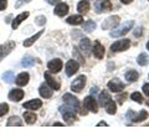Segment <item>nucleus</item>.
<instances>
[{
	"mask_svg": "<svg viewBox=\"0 0 149 139\" xmlns=\"http://www.w3.org/2000/svg\"><path fill=\"white\" fill-rule=\"evenodd\" d=\"M133 26H134V21L133 20H128V21H125L123 25H120L118 27L116 26L114 30H112L109 32V35H111V38H114V39L120 38V36H124L125 34H128Z\"/></svg>",
	"mask_w": 149,
	"mask_h": 139,
	"instance_id": "f257e3e1",
	"label": "nucleus"
},
{
	"mask_svg": "<svg viewBox=\"0 0 149 139\" xmlns=\"http://www.w3.org/2000/svg\"><path fill=\"white\" fill-rule=\"evenodd\" d=\"M60 112H61V114L63 115V119H65V122L68 123V124H71L72 122H74L76 120V114H74V111L71 106H61L60 107Z\"/></svg>",
	"mask_w": 149,
	"mask_h": 139,
	"instance_id": "f03ea898",
	"label": "nucleus"
},
{
	"mask_svg": "<svg viewBox=\"0 0 149 139\" xmlns=\"http://www.w3.org/2000/svg\"><path fill=\"white\" fill-rule=\"evenodd\" d=\"M130 47V40L128 39H122V40H118L116 41L114 44H112L111 46V50L113 52H122V51H125Z\"/></svg>",
	"mask_w": 149,
	"mask_h": 139,
	"instance_id": "7ed1b4c3",
	"label": "nucleus"
},
{
	"mask_svg": "<svg viewBox=\"0 0 149 139\" xmlns=\"http://www.w3.org/2000/svg\"><path fill=\"white\" fill-rule=\"evenodd\" d=\"M112 10V4L109 0H98L95 4V11L97 14L102 13H109Z\"/></svg>",
	"mask_w": 149,
	"mask_h": 139,
	"instance_id": "20e7f679",
	"label": "nucleus"
},
{
	"mask_svg": "<svg viewBox=\"0 0 149 139\" xmlns=\"http://www.w3.org/2000/svg\"><path fill=\"white\" fill-rule=\"evenodd\" d=\"M86 81L87 78L85 75H81L78 76L77 78H74V81L71 83V90L73 92H76V93H80V92L85 88V85H86Z\"/></svg>",
	"mask_w": 149,
	"mask_h": 139,
	"instance_id": "39448f33",
	"label": "nucleus"
},
{
	"mask_svg": "<svg viewBox=\"0 0 149 139\" xmlns=\"http://www.w3.org/2000/svg\"><path fill=\"white\" fill-rule=\"evenodd\" d=\"M83 107H85L87 111L92 112V113L98 112V103H97V101L93 98L92 96L85 97V99H83Z\"/></svg>",
	"mask_w": 149,
	"mask_h": 139,
	"instance_id": "423d86ee",
	"label": "nucleus"
},
{
	"mask_svg": "<svg viewBox=\"0 0 149 139\" xmlns=\"http://www.w3.org/2000/svg\"><path fill=\"white\" fill-rule=\"evenodd\" d=\"M119 21H120V17L118 15H114V16H109L102 22V29L103 30H109V29H114L116 26L119 25Z\"/></svg>",
	"mask_w": 149,
	"mask_h": 139,
	"instance_id": "0eeeda50",
	"label": "nucleus"
},
{
	"mask_svg": "<svg viewBox=\"0 0 149 139\" xmlns=\"http://www.w3.org/2000/svg\"><path fill=\"white\" fill-rule=\"evenodd\" d=\"M62 99H63V102H65L66 104L71 106V107H72L74 111H76V112H78V111H80V102H78V99H77L73 95H71V93H65L63 97H62Z\"/></svg>",
	"mask_w": 149,
	"mask_h": 139,
	"instance_id": "6e6552de",
	"label": "nucleus"
},
{
	"mask_svg": "<svg viewBox=\"0 0 149 139\" xmlns=\"http://www.w3.org/2000/svg\"><path fill=\"white\" fill-rule=\"evenodd\" d=\"M62 67H63V63L60 58H54L47 63L49 72H51V73H58L62 70Z\"/></svg>",
	"mask_w": 149,
	"mask_h": 139,
	"instance_id": "1a4fd4ad",
	"label": "nucleus"
},
{
	"mask_svg": "<svg viewBox=\"0 0 149 139\" xmlns=\"http://www.w3.org/2000/svg\"><path fill=\"white\" fill-rule=\"evenodd\" d=\"M107 87L109 88L111 92H114V93H119V92H122L124 90V85L118 80V78L111 80L108 82V85H107Z\"/></svg>",
	"mask_w": 149,
	"mask_h": 139,
	"instance_id": "9d476101",
	"label": "nucleus"
},
{
	"mask_svg": "<svg viewBox=\"0 0 149 139\" xmlns=\"http://www.w3.org/2000/svg\"><path fill=\"white\" fill-rule=\"evenodd\" d=\"M80 68V63H78L76 60H68L66 66H65V70H66V75L67 76H73L74 73L78 71Z\"/></svg>",
	"mask_w": 149,
	"mask_h": 139,
	"instance_id": "9b49d317",
	"label": "nucleus"
},
{
	"mask_svg": "<svg viewBox=\"0 0 149 139\" xmlns=\"http://www.w3.org/2000/svg\"><path fill=\"white\" fill-rule=\"evenodd\" d=\"M45 80H46V83L51 87L52 90L55 91H58L60 87H61V85H60V82L56 80L55 77H52V75H51V72H45Z\"/></svg>",
	"mask_w": 149,
	"mask_h": 139,
	"instance_id": "f8f14e48",
	"label": "nucleus"
},
{
	"mask_svg": "<svg viewBox=\"0 0 149 139\" xmlns=\"http://www.w3.org/2000/svg\"><path fill=\"white\" fill-rule=\"evenodd\" d=\"M92 52H93V55H95L96 58H98V60L103 58L104 52H106L104 46H102V44L100 42V41H95V45H93V47H92Z\"/></svg>",
	"mask_w": 149,
	"mask_h": 139,
	"instance_id": "ddd939ff",
	"label": "nucleus"
},
{
	"mask_svg": "<svg viewBox=\"0 0 149 139\" xmlns=\"http://www.w3.org/2000/svg\"><path fill=\"white\" fill-rule=\"evenodd\" d=\"M14 49H15V42H13V41H8L5 45H1V49H0V61L5 56H8Z\"/></svg>",
	"mask_w": 149,
	"mask_h": 139,
	"instance_id": "4468645a",
	"label": "nucleus"
},
{
	"mask_svg": "<svg viewBox=\"0 0 149 139\" xmlns=\"http://www.w3.org/2000/svg\"><path fill=\"white\" fill-rule=\"evenodd\" d=\"M68 5L66 3H58L57 5L55 6L54 9V13H55V15H57L60 17H63L65 15H67V13H68Z\"/></svg>",
	"mask_w": 149,
	"mask_h": 139,
	"instance_id": "2eb2a0df",
	"label": "nucleus"
},
{
	"mask_svg": "<svg viewBox=\"0 0 149 139\" xmlns=\"http://www.w3.org/2000/svg\"><path fill=\"white\" fill-rule=\"evenodd\" d=\"M22 107L29 109V111H37L42 107V102L41 99H31V101H27L22 104Z\"/></svg>",
	"mask_w": 149,
	"mask_h": 139,
	"instance_id": "dca6fc26",
	"label": "nucleus"
},
{
	"mask_svg": "<svg viewBox=\"0 0 149 139\" xmlns=\"http://www.w3.org/2000/svg\"><path fill=\"white\" fill-rule=\"evenodd\" d=\"M30 81V75L27 72H21L15 77V83L19 87H24L26 86Z\"/></svg>",
	"mask_w": 149,
	"mask_h": 139,
	"instance_id": "f3484780",
	"label": "nucleus"
},
{
	"mask_svg": "<svg viewBox=\"0 0 149 139\" xmlns=\"http://www.w3.org/2000/svg\"><path fill=\"white\" fill-rule=\"evenodd\" d=\"M80 50L86 55V56L91 55V52H92V45H91L90 39L83 38V39L80 41Z\"/></svg>",
	"mask_w": 149,
	"mask_h": 139,
	"instance_id": "a211bd4d",
	"label": "nucleus"
},
{
	"mask_svg": "<svg viewBox=\"0 0 149 139\" xmlns=\"http://www.w3.org/2000/svg\"><path fill=\"white\" fill-rule=\"evenodd\" d=\"M24 91L21 88H14L10 91L9 93V99L13 101V102H20L22 98H24Z\"/></svg>",
	"mask_w": 149,
	"mask_h": 139,
	"instance_id": "6ab92c4d",
	"label": "nucleus"
},
{
	"mask_svg": "<svg viewBox=\"0 0 149 139\" xmlns=\"http://www.w3.org/2000/svg\"><path fill=\"white\" fill-rule=\"evenodd\" d=\"M39 93L42 98H51L52 97V93H54V90L47 85V83H42L39 88Z\"/></svg>",
	"mask_w": 149,
	"mask_h": 139,
	"instance_id": "aec40b11",
	"label": "nucleus"
},
{
	"mask_svg": "<svg viewBox=\"0 0 149 139\" xmlns=\"http://www.w3.org/2000/svg\"><path fill=\"white\" fill-rule=\"evenodd\" d=\"M29 15H30V13H29V11H25V13L19 14V15L15 17V19L13 20V22H11V27H13L14 30H16L17 27H19V25H20L24 20H26L27 17H29Z\"/></svg>",
	"mask_w": 149,
	"mask_h": 139,
	"instance_id": "412c9836",
	"label": "nucleus"
},
{
	"mask_svg": "<svg viewBox=\"0 0 149 139\" xmlns=\"http://www.w3.org/2000/svg\"><path fill=\"white\" fill-rule=\"evenodd\" d=\"M98 99H100V104L102 106V107H104V108L111 103V102H113L112 97L109 96V93H108L107 91H102V92H101Z\"/></svg>",
	"mask_w": 149,
	"mask_h": 139,
	"instance_id": "4be33fe9",
	"label": "nucleus"
},
{
	"mask_svg": "<svg viewBox=\"0 0 149 139\" xmlns=\"http://www.w3.org/2000/svg\"><path fill=\"white\" fill-rule=\"evenodd\" d=\"M66 21H67V24H70V25L77 26V25H81L83 22V17H82V15H71V16L67 17Z\"/></svg>",
	"mask_w": 149,
	"mask_h": 139,
	"instance_id": "5701e85b",
	"label": "nucleus"
},
{
	"mask_svg": "<svg viewBox=\"0 0 149 139\" xmlns=\"http://www.w3.org/2000/svg\"><path fill=\"white\" fill-rule=\"evenodd\" d=\"M77 10L80 14H87L90 11V3H88V0H81L77 4Z\"/></svg>",
	"mask_w": 149,
	"mask_h": 139,
	"instance_id": "b1692460",
	"label": "nucleus"
},
{
	"mask_svg": "<svg viewBox=\"0 0 149 139\" xmlns=\"http://www.w3.org/2000/svg\"><path fill=\"white\" fill-rule=\"evenodd\" d=\"M124 77L128 82H137L139 78V73L137 71H134V70H128V71L125 72Z\"/></svg>",
	"mask_w": 149,
	"mask_h": 139,
	"instance_id": "393cba45",
	"label": "nucleus"
},
{
	"mask_svg": "<svg viewBox=\"0 0 149 139\" xmlns=\"http://www.w3.org/2000/svg\"><path fill=\"white\" fill-rule=\"evenodd\" d=\"M42 34H44V30H41V31H39V32H36V34H35L34 36H31V38H29V39H26V40L24 41V44H22V45H24L25 47H30V46H31L32 44H34L35 41H36L37 39H39Z\"/></svg>",
	"mask_w": 149,
	"mask_h": 139,
	"instance_id": "a878e982",
	"label": "nucleus"
},
{
	"mask_svg": "<svg viewBox=\"0 0 149 139\" xmlns=\"http://www.w3.org/2000/svg\"><path fill=\"white\" fill-rule=\"evenodd\" d=\"M6 126H8V127H13V126L22 127V120H21V118H19L17 115H13V117L9 118Z\"/></svg>",
	"mask_w": 149,
	"mask_h": 139,
	"instance_id": "bb28decb",
	"label": "nucleus"
},
{
	"mask_svg": "<svg viewBox=\"0 0 149 139\" xmlns=\"http://www.w3.org/2000/svg\"><path fill=\"white\" fill-rule=\"evenodd\" d=\"M147 118H148V112H147V111H144V109H142L138 114L136 113V115H134V118H133L132 122L133 123H139V122H143V120H146Z\"/></svg>",
	"mask_w": 149,
	"mask_h": 139,
	"instance_id": "cd10ccee",
	"label": "nucleus"
},
{
	"mask_svg": "<svg viewBox=\"0 0 149 139\" xmlns=\"http://www.w3.org/2000/svg\"><path fill=\"white\" fill-rule=\"evenodd\" d=\"M24 119L27 124H34L36 122V114L34 112H30V111H27V112H24Z\"/></svg>",
	"mask_w": 149,
	"mask_h": 139,
	"instance_id": "c85d7f7f",
	"label": "nucleus"
},
{
	"mask_svg": "<svg viewBox=\"0 0 149 139\" xmlns=\"http://www.w3.org/2000/svg\"><path fill=\"white\" fill-rule=\"evenodd\" d=\"M21 65L24 67H31V66H34V65H35V57L30 56V55H26V56L22 58Z\"/></svg>",
	"mask_w": 149,
	"mask_h": 139,
	"instance_id": "c756f323",
	"label": "nucleus"
},
{
	"mask_svg": "<svg viewBox=\"0 0 149 139\" xmlns=\"http://www.w3.org/2000/svg\"><path fill=\"white\" fill-rule=\"evenodd\" d=\"M82 29H83V31H86V32H92L93 30L96 29V22L92 21V20H88V21H86L85 24H83Z\"/></svg>",
	"mask_w": 149,
	"mask_h": 139,
	"instance_id": "7c9ffc66",
	"label": "nucleus"
},
{
	"mask_svg": "<svg viewBox=\"0 0 149 139\" xmlns=\"http://www.w3.org/2000/svg\"><path fill=\"white\" fill-rule=\"evenodd\" d=\"M3 80L5 81L6 83H13L14 81H15V76H14L13 71H6V72L3 75Z\"/></svg>",
	"mask_w": 149,
	"mask_h": 139,
	"instance_id": "2f4dec72",
	"label": "nucleus"
},
{
	"mask_svg": "<svg viewBox=\"0 0 149 139\" xmlns=\"http://www.w3.org/2000/svg\"><path fill=\"white\" fill-rule=\"evenodd\" d=\"M137 62L139 66H146V65L148 63V56H147V54H141L139 56L137 57Z\"/></svg>",
	"mask_w": 149,
	"mask_h": 139,
	"instance_id": "473e14b6",
	"label": "nucleus"
},
{
	"mask_svg": "<svg viewBox=\"0 0 149 139\" xmlns=\"http://www.w3.org/2000/svg\"><path fill=\"white\" fill-rule=\"evenodd\" d=\"M130 98H132L134 102H137V103H139V104H142L143 102H144V99H143V96L139 93V92H133L132 95H130Z\"/></svg>",
	"mask_w": 149,
	"mask_h": 139,
	"instance_id": "72a5a7b5",
	"label": "nucleus"
},
{
	"mask_svg": "<svg viewBox=\"0 0 149 139\" xmlns=\"http://www.w3.org/2000/svg\"><path fill=\"white\" fill-rule=\"evenodd\" d=\"M106 112L108 113V114H116V112H117V106H116L114 101L111 102V103L106 107Z\"/></svg>",
	"mask_w": 149,
	"mask_h": 139,
	"instance_id": "f704fd0d",
	"label": "nucleus"
},
{
	"mask_svg": "<svg viewBox=\"0 0 149 139\" xmlns=\"http://www.w3.org/2000/svg\"><path fill=\"white\" fill-rule=\"evenodd\" d=\"M9 112V104L8 103H0V117L5 115Z\"/></svg>",
	"mask_w": 149,
	"mask_h": 139,
	"instance_id": "c9c22d12",
	"label": "nucleus"
},
{
	"mask_svg": "<svg viewBox=\"0 0 149 139\" xmlns=\"http://www.w3.org/2000/svg\"><path fill=\"white\" fill-rule=\"evenodd\" d=\"M35 22L37 25H40V26H42L46 24V17L44 15H40V16H37L36 19H35Z\"/></svg>",
	"mask_w": 149,
	"mask_h": 139,
	"instance_id": "e433bc0d",
	"label": "nucleus"
},
{
	"mask_svg": "<svg viewBox=\"0 0 149 139\" xmlns=\"http://www.w3.org/2000/svg\"><path fill=\"white\" fill-rule=\"evenodd\" d=\"M73 56H76V58H77V61H80V63H85V60H83V57L80 55V52H78V50L74 47V50H73Z\"/></svg>",
	"mask_w": 149,
	"mask_h": 139,
	"instance_id": "4c0bfd02",
	"label": "nucleus"
},
{
	"mask_svg": "<svg viewBox=\"0 0 149 139\" xmlns=\"http://www.w3.org/2000/svg\"><path fill=\"white\" fill-rule=\"evenodd\" d=\"M127 97H128V95L125 93V92H124V93H122V95H119V96L117 97L118 103H119V104H123L124 102H125V99H127Z\"/></svg>",
	"mask_w": 149,
	"mask_h": 139,
	"instance_id": "58836bf2",
	"label": "nucleus"
},
{
	"mask_svg": "<svg viewBox=\"0 0 149 139\" xmlns=\"http://www.w3.org/2000/svg\"><path fill=\"white\" fill-rule=\"evenodd\" d=\"M31 0H17L16 4H15V9H19V8H21L22 5H25V4L27 3H30Z\"/></svg>",
	"mask_w": 149,
	"mask_h": 139,
	"instance_id": "ea45409f",
	"label": "nucleus"
},
{
	"mask_svg": "<svg viewBox=\"0 0 149 139\" xmlns=\"http://www.w3.org/2000/svg\"><path fill=\"white\" fill-rule=\"evenodd\" d=\"M8 6V0H0V11L5 10Z\"/></svg>",
	"mask_w": 149,
	"mask_h": 139,
	"instance_id": "a19ab883",
	"label": "nucleus"
},
{
	"mask_svg": "<svg viewBox=\"0 0 149 139\" xmlns=\"http://www.w3.org/2000/svg\"><path fill=\"white\" fill-rule=\"evenodd\" d=\"M142 32H143V27L139 26V27H137V30L134 31V36H136V38H139V36L142 35Z\"/></svg>",
	"mask_w": 149,
	"mask_h": 139,
	"instance_id": "79ce46f5",
	"label": "nucleus"
},
{
	"mask_svg": "<svg viewBox=\"0 0 149 139\" xmlns=\"http://www.w3.org/2000/svg\"><path fill=\"white\" fill-rule=\"evenodd\" d=\"M143 92L144 95H147L149 97V83H144L143 85Z\"/></svg>",
	"mask_w": 149,
	"mask_h": 139,
	"instance_id": "37998d69",
	"label": "nucleus"
},
{
	"mask_svg": "<svg viewBox=\"0 0 149 139\" xmlns=\"http://www.w3.org/2000/svg\"><path fill=\"white\" fill-rule=\"evenodd\" d=\"M50 5H57L58 3H61V0H46Z\"/></svg>",
	"mask_w": 149,
	"mask_h": 139,
	"instance_id": "c03bdc74",
	"label": "nucleus"
},
{
	"mask_svg": "<svg viewBox=\"0 0 149 139\" xmlns=\"http://www.w3.org/2000/svg\"><path fill=\"white\" fill-rule=\"evenodd\" d=\"M132 1H133V0H120V3L124 4V5H128V4H130Z\"/></svg>",
	"mask_w": 149,
	"mask_h": 139,
	"instance_id": "a18cd8bd",
	"label": "nucleus"
},
{
	"mask_svg": "<svg viewBox=\"0 0 149 139\" xmlns=\"http://www.w3.org/2000/svg\"><path fill=\"white\" fill-rule=\"evenodd\" d=\"M97 126H98V127H101V126H104V127H107V126H108V123H106L104 120H102V122H100L98 124H97Z\"/></svg>",
	"mask_w": 149,
	"mask_h": 139,
	"instance_id": "49530a36",
	"label": "nucleus"
},
{
	"mask_svg": "<svg viewBox=\"0 0 149 139\" xmlns=\"http://www.w3.org/2000/svg\"><path fill=\"white\" fill-rule=\"evenodd\" d=\"M97 91H98V88H97V87H92L91 93H92V95H93V93H97Z\"/></svg>",
	"mask_w": 149,
	"mask_h": 139,
	"instance_id": "de8ad7c7",
	"label": "nucleus"
},
{
	"mask_svg": "<svg viewBox=\"0 0 149 139\" xmlns=\"http://www.w3.org/2000/svg\"><path fill=\"white\" fill-rule=\"evenodd\" d=\"M54 126H57V127H62V126H63V123H60V122H56V123L54 124Z\"/></svg>",
	"mask_w": 149,
	"mask_h": 139,
	"instance_id": "09e8293b",
	"label": "nucleus"
},
{
	"mask_svg": "<svg viewBox=\"0 0 149 139\" xmlns=\"http://www.w3.org/2000/svg\"><path fill=\"white\" fill-rule=\"evenodd\" d=\"M147 50L149 51V41H148V42H147Z\"/></svg>",
	"mask_w": 149,
	"mask_h": 139,
	"instance_id": "8fccbe9b",
	"label": "nucleus"
},
{
	"mask_svg": "<svg viewBox=\"0 0 149 139\" xmlns=\"http://www.w3.org/2000/svg\"><path fill=\"white\" fill-rule=\"evenodd\" d=\"M147 106H148V107H149V99L147 101Z\"/></svg>",
	"mask_w": 149,
	"mask_h": 139,
	"instance_id": "3c124183",
	"label": "nucleus"
},
{
	"mask_svg": "<svg viewBox=\"0 0 149 139\" xmlns=\"http://www.w3.org/2000/svg\"><path fill=\"white\" fill-rule=\"evenodd\" d=\"M0 49H1V45H0Z\"/></svg>",
	"mask_w": 149,
	"mask_h": 139,
	"instance_id": "603ef678",
	"label": "nucleus"
},
{
	"mask_svg": "<svg viewBox=\"0 0 149 139\" xmlns=\"http://www.w3.org/2000/svg\"><path fill=\"white\" fill-rule=\"evenodd\" d=\"M148 77H149V75H148Z\"/></svg>",
	"mask_w": 149,
	"mask_h": 139,
	"instance_id": "864d4df0",
	"label": "nucleus"
},
{
	"mask_svg": "<svg viewBox=\"0 0 149 139\" xmlns=\"http://www.w3.org/2000/svg\"><path fill=\"white\" fill-rule=\"evenodd\" d=\"M148 1H149V0H148Z\"/></svg>",
	"mask_w": 149,
	"mask_h": 139,
	"instance_id": "5fc2aeb1",
	"label": "nucleus"
}]
</instances>
